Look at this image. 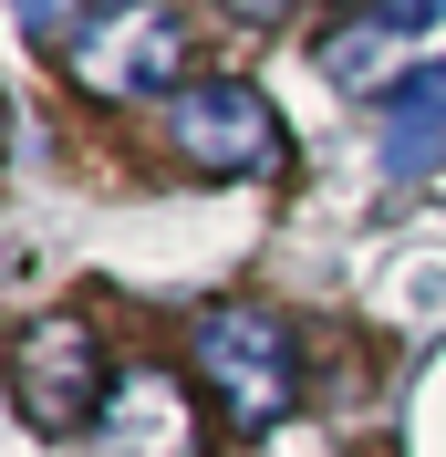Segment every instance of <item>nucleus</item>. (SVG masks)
<instances>
[{"instance_id": "2", "label": "nucleus", "mask_w": 446, "mask_h": 457, "mask_svg": "<svg viewBox=\"0 0 446 457\" xmlns=\"http://www.w3.org/2000/svg\"><path fill=\"white\" fill-rule=\"evenodd\" d=\"M62 62H73V84L94 94V104H167V94H187V11L177 0H94L84 31L62 42Z\"/></svg>"}, {"instance_id": "5", "label": "nucleus", "mask_w": 446, "mask_h": 457, "mask_svg": "<svg viewBox=\"0 0 446 457\" xmlns=\"http://www.w3.org/2000/svg\"><path fill=\"white\" fill-rule=\"evenodd\" d=\"M384 167H394V177L446 167V53L416 62L405 84H384Z\"/></svg>"}, {"instance_id": "7", "label": "nucleus", "mask_w": 446, "mask_h": 457, "mask_svg": "<svg viewBox=\"0 0 446 457\" xmlns=\"http://www.w3.org/2000/svg\"><path fill=\"white\" fill-rule=\"evenodd\" d=\"M374 21L384 31H425V21H446V0H374Z\"/></svg>"}, {"instance_id": "8", "label": "nucleus", "mask_w": 446, "mask_h": 457, "mask_svg": "<svg viewBox=\"0 0 446 457\" xmlns=\"http://www.w3.org/2000/svg\"><path fill=\"white\" fill-rule=\"evenodd\" d=\"M301 0H228V21H250V31H270V21H291Z\"/></svg>"}, {"instance_id": "3", "label": "nucleus", "mask_w": 446, "mask_h": 457, "mask_svg": "<svg viewBox=\"0 0 446 457\" xmlns=\"http://www.w3.org/2000/svg\"><path fill=\"white\" fill-rule=\"evenodd\" d=\"M11 395H21V427L31 436H84L94 416H104V395H114L94 322L84 312L21 322V343H11Z\"/></svg>"}, {"instance_id": "4", "label": "nucleus", "mask_w": 446, "mask_h": 457, "mask_svg": "<svg viewBox=\"0 0 446 457\" xmlns=\"http://www.w3.org/2000/svg\"><path fill=\"white\" fill-rule=\"evenodd\" d=\"M167 145H177V167H197V177H270L291 156L270 94L239 84V73H197L187 94H167Z\"/></svg>"}, {"instance_id": "6", "label": "nucleus", "mask_w": 446, "mask_h": 457, "mask_svg": "<svg viewBox=\"0 0 446 457\" xmlns=\"http://www.w3.org/2000/svg\"><path fill=\"white\" fill-rule=\"evenodd\" d=\"M94 0H11V21H21V42H73L84 31Z\"/></svg>"}, {"instance_id": "1", "label": "nucleus", "mask_w": 446, "mask_h": 457, "mask_svg": "<svg viewBox=\"0 0 446 457\" xmlns=\"http://www.w3.org/2000/svg\"><path fill=\"white\" fill-rule=\"evenodd\" d=\"M187 364H197V385L219 395V416L239 436L280 427L291 395H301V343H291V322L270 302H208L187 322Z\"/></svg>"}]
</instances>
